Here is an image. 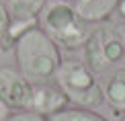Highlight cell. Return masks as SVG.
<instances>
[{
    "instance_id": "cell-4",
    "label": "cell",
    "mask_w": 125,
    "mask_h": 121,
    "mask_svg": "<svg viewBox=\"0 0 125 121\" xmlns=\"http://www.w3.org/2000/svg\"><path fill=\"white\" fill-rule=\"evenodd\" d=\"M82 49H84L86 66L94 72H105L107 68L125 60V45L117 29L109 27V25H101V27L92 29Z\"/></svg>"
},
{
    "instance_id": "cell-17",
    "label": "cell",
    "mask_w": 125,
    "mask_h": 121,
    "mask_svg": "<svg viewBox=\"0 0 125 121\" xmlns=\"http://www.w3.org/2000/svg\"><path fill=\"white\" fill-rule=\"evenodd\" d=\"M117 121H125V111H121V113L117 115Z\"/></svg>"
},
{
    "instance_id": "cell-2",
    "label": "cell",
    "mask_w": 125,
    "mask_h": 121,
    "mask_svg": "<svg viewBox=\"0 0 125 121\" xmlns=\"http://www.w3.org/2000/svg\"><path fill=\"white\" fill-rule=\"evenodd\" d=\"M39 27L58 47L64 49H78L86 43L90 35V23H86L72 2H58L53 0L39 14Z\"/></svg>"
},
{
    "instance_id": "cell-9",
    "label": "cell",
    "mask_w": 125,
    "mask_h": 121,
    "mask_svg": "<svg viewBox=\"0 0 125 121\" xmlns=\"http://www.w3.org/2000/svg\"><path fill=\"white\" fill-rule=\"evenodd\" d=\"M35 27H39V17H10L0 51H12L14 45L21 41V37H25Z\"/></svg>"
},
{
    "instance_id": "cell-14",
    "label": "cell",
    "mask_w": 125,
    "mask_h": 121,
    "mask_svg": "<svg viewBox=\"0 0 125 121\" xmlns=\"http://www.w3.org/2000/svg\"><path fill=\"white\" fill-rule=\"evenodd\" d=\"M10 113H12V111H10V107H8L4 101H0V121H4Z\"/></svg>"
},
{
    "instance_id": "cell-12",
    "label": "cell",
    "mask_w": 125,
    "mask_h": 121,
    "mask_svg": "<svg viewBox=\"0 0 125 121\" xmlns=\"http://www.w3.org/2000/svg\"><path fill=\"white\" fill-rule=\"evenodd\" d=\"M4 121H47V117L33 111H17V113H10Z\"/></svg>"
},
{
    "instance_id": "cell-3",
    "label": "cell",
    "mask_w": 125,
    "mask_h": 121,
    "mask_svg": "<svg viewBox=\"0 0 125 121\" xmlns=\"http://www.w3.org/2000/svg\"><path fill=\"white\" fill-rule=\"evenodd\" d=\"M53 78L74 107L96 109L98 105L105 103L101 82L96 80V72L90 70L84 60H74V57L62 60Z\"/></svg>"
},
{
    "instance_id": "cell-7",
    "label": "cell",
    "mask_w": 125,
    "mask_h": 121,
    "mask_svg": "<svg viewBox=\"0 0 125 121\" xmlns=\"http://www.w3.org/2000/svg\"><path fill=\"white\" fill-rule=\"evenodd\" d=\"M101 88H103L105 103L117 115L121 111H125V68H117L109 76H105Z\"/></svg>"
},
{
    "instance_id": "cell-5",
    "label": "cell",
    "mask_w": 125,
    "mask_h": 121,
    "mask_svg": "<svg viewBox=\"0 0 125 121\" xmlns=\"http://www.w3.org/2000/svg\"><path fill=\"white\" fill-rule=\"evenodd\" d=\"M33 82L27 80L19 70L8 66L0 68V101L10 107V111H27L31 101Z\"/></svg>"
},
{
    "instance_id": "cell-11",
    "label": "cell",
    "mask_w": 125,
    "mask_h": 121,
    "mask_svg": "<svg viewBox=\"0 0 125 121\" xmlns=\"http://www.w3.org/2000/svg\"><path fill=\"white\" fill-rule=\"evenodd\" d=\"M6 8L10 17H39L45 0H8Z\"/></svg>"
},
{
    "instance_id": "cell-1",
    "label": "cell",
    "mask_w": 125,
    "mask_h": 121,
    "mask_svg": "<svg viewBox=\"0 0 125 121\" xmlns=\"http://www.w3.org/2000/svg\"><path fill=\"white\" fill-rule=\"evenodd\" d=\"M19 72L31 82H45L55 76L62 64V51L41 27L31 29L14 45Z\"/></svg>"
},
{
    "instance_id": "cell-18",
    "label": "cell",
    "mask_w": 125,
    "mask_h": 121,
    "mask_svg": "<svg viewBox=\"0 0 125 121\" xmlns=\"http://www.w3.org/2000/svg\"><path fill=\"white\" fill-rule=\"evenodd\" d=\"M58 2H68V0H58Z\"/></svg>"
},
{
    "instance_id": "cell-6",
    "label": "cell",
    "mask_w": 125,
    "mask_h": 121,
    "mask_svg": "<svg viewBox=\"0 0 125 121\" xmlns=\"http://www.w3.org/2000/svg\"><path fill=\"white\" fill-rule=\"evenodd\" d=\"M66 107H70L66 92L62 90L55 82H33V90H31V101L27 111L39 113L43 117H51V115L64 111Z\"/></svg>"
},
{
    "instance_id": "cell-13",
    "label": "cell",
    "mask_w": 125,
    "mask_h": 121,
    "mask_svg": "<svg viewBox=\"0 0 125 121\" xmlns=\"http://www.w3.org/2000/svg\"><path fill=\"white\" fill-rule=\"evenodd\" d=\"M8 19H10V14H8L6 4H2V2H0V47H2V39H4V33H6Z\"/></svg>"
},
{
    "instance_id": "cell-8",
    "label": "cell",
    "mask_w": 125,
    "mask_h": 121,
    "mask_svg": "<svg viewBox=\"0 0 125 121\" xmlns=\"http://www.w3.org/2000/svg\"><path fill=\"white\" fill-rule=\"evenodd\" d=\"M119 0H72V6L86 23H105L115 12Z\"/></svg>"
},
{
    "instance_id": "cell-16",
    "label": "cell",
    "mask_w": 125,
    "mask_h": 121,
    "mask_svg": "<svg viewBox=\"0 0 125 121\" xmlns=\"http://www.w3.org/2000/svg\"><path fill=\"white\" fill-rule=\"evenodd\" d=\"M117 33H119V37H121V41H123V45H125V23H119L117 25Z\"/></svg>"
},
{
    "instance_id": "cell-10",
    "label": "cell",
    "mask_w": 125,
    "mask_h": 121,
    "mask_svg": "<svg viewBox=\"0 0 125 121\" xmlns=\"http://www.w3.org/2000/svg\"><path fill=\"white\" fill-rule=\"evenodd\" d=\"M47 121H109L96 113L94 109H82V107H66L64 111L47 117Z\"/></svg>"
},
{
    "instance_id": "cell-15",
    "label": "cell",
    "mask_w": 125,
    "mask_h": 121,
    "mask_svg": "<svg viewBox=\"0 0 125 121\" xmlns=\"http://www.w3.org/2000/svg\"><path fill=\"white\" fill-rule=\"evenodd\" d=\"M115 12L119 14L121 23H125V0H119V2H117V8H115Z\"/></svg>"
}]
</instances>
